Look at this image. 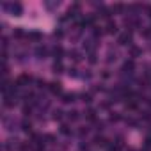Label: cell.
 <instances>
[{"mask_svg": "<svg viewBox=\"0 0 151 151\" xmlns=\"http://www.w3.org/2000/svg\"><path fill=\"white\" fill-rule=\"evenodd\" d=\"M60 132H62L64 135H69V133H71V130H69L68 124H62V126H60Z\"/></svg>", "mask_w": 151, "mask_h": 151, "instance_id": "17", "label": "cell"}, {"mask_svg": "<svg viewBox=\"0 0 151 151\" xmlns=\"http://www.w3.org/2000/svg\"><path fill=\"white\" fill-rule=\"evenodd\" d=\"M43 36H41V32H29L27 34V39H30V41H39Z\"/></svg>", "mask_w": 151, "mask_h": 151, "instance_id": "7", "label": "cell"}, {"mask_svg": "<svg viewBox=\"0 0 151 151\" xmlns=\"http://www.w3.org/2000/svg\"><path fill=\"white\" fill-rule=\"evenodd\" d=\"M53 36H55V37H62V36H64V32H62V29H57V30L53 32Z\"/></svg>", "mask_w": 151, "mask_h": 151, "instance_id": "20", "label": "cell"}, {"mask_svg": "<svg viewBox=\"0 0 151 151\" xmlns=\"http://www.w3.org/2000/svg\"><path fill=\"white\" fill-rule=\"evenodd\" d=\"M82 100L89 103V101H91V94H82Z\"/></svg>", "mask_w": 151, "mask_h": 151, "instance_id": "23", "label": "cell"}, {"mask_svg": "<svg viewBox=\"0 0 151 151\" xmlns=\"http://www.w3.org/2000/svg\"><path fill=\"white\" fill-rule=\"evenodd\" d=\"M30 82H32V77H30V75H22V77L16 80V86L22 87V86H25V84H30Z\"/></svg>", "mask_w": 151, "mask_h": 151, "instance_id": "4", "label": "cell"}, {"mask_svg": "<svg viewBox=\"0 0 151 151\" xmlns=\"http://www.w3.org/2000/svg\"><path fill=\"white\" fill-rule=\"evenodd\" d=\"M135 69V64H133V60H126L124 64H123V71L124 73H132Z\"/></svg>", "mask_w": 151, "mask_h": 151, "instance_id": "6", "label": "cell"}, {"mask_svg": "<svg viewBox=\"0 0 151 151\" xmlns=\"http://www.w3.org/2000/svg\"><path fill=\"white\" fill-rule=\"evenodd\" d=\"M14 37H27V34H25L22 29H16V30H14Z\"/></svg>", "mask_w": 151, "mask_h": 151, "instance_id": "15", "label": "cell"}, {"mask_svg": "<svg viewBox=\"0 0 151 151\" xmlns=\"http://www.w3.org/2000/svg\"><path fill=\"white\" fill-rule=\"evenodd\" d=\"M53 55H55V59H57V60H60V59H62V55H64V50H62L60 46H55Z\"/></svg>", "mask_w": 151, "mask_h": 151, "instance_id": "10", "label": "cell"}, {"mask_svg": "<svg viewBox=\"0 0 151 151\" xmlns=\"http://www.w3.org/2000/svg\"><path fill=\"white\" fill-rule=\"evenodd\" d=\"M53 119H62V110H53Z\"/></svg>", "mask_w": 151, "mask_h": 151, "instance_id": "18", "label": "cell"}, {"mask_svg": "<svg viewBox=\"0 0 151 151\" xmlns=\"http://www.w3.org/2000/svg\"><path fill=\"white\" fill-rule=\"evenodd\" d=\"M36 55H37L39 59H45V57L48 55V48H46V46H37V48H36Z\"/></svg>", "mask_w": 151, "mask_h": 151, "instance_id": "5", "label": "cell"}, {"mask_svg": "<svg viewBox=\"0 0 151 151\" xmlns=\"http://www.w3.org/2000/svg\"><path fill=\"white\" fill-rule=\"evenodd\" d=\"M146 9H147V14H149V18H151V6H147Z\"/></svg>", "mask_w": 151, "mask_h": 151, "instance_id": "26", "label": "cell"}, {"mask_svg": "<svg viewBox=\"0 0 151 151\" xmlns=\"http://www.w3.org/2000/svg\"><path fill=\"white\" fill-rule=\"evenodd\" d=\"M48 89H50L52 94H60L62 93V84L60 82H52V84H48Z\"/></svg>", "mask_w": 151, "mask_h": 151, "instance_id": "3", "label": "cell"}, {"mask_svg": "<svg viewBox=\"0 0 151 151\" xmlns=\"http://www.w3.org/2000/svg\"><path fill=\"white\" fill-rule=\"evenodd\" d=\"M69 75H71V77H77V69H75V68L69 69Z\"/></svg>", "mask_w": 151, "mask_h": 151, "instance_id": "24", "label": "cell"}, {"mask_svg": "<svg viewBox=\"0 0 151 151\" xmlns=\"http://www.w3.org/2000/svg\"><path fill=\"white\" fill-rule=\"evenodd\" d=\"M69 57H71V59H73V60H75V62H78V60H80V59H82V57H80V53H78V52H71V53H69Z\"/></svg>", "mask_w": 151, "mask_h": 151, "instance_id": "14", "label": "cell"}, {"mask_svg": "<svg viewBox=\"0 0 151 151\" xmlns=\"http://www.w3.org/2000/svg\"><path fill=\"white\" fill-rule=\"evenodd\" d=\"M146 146L151 149V137H147V139H146Z\"/></svg>", "mask_w": 151, "mask_h": 151, "instance_id": "25", "label": "cell"}, {"mask_svg": "<svg viewBox=\"0 0 151 151\" xmlns=\"http://www.w3.org/2000/svg\"><path fill=\"white\" fill-rule=\"evenodd\" d=\"M139 53H140V50H139V48H135V46H133V48H132V55H133V57H137V55H139Z\"/></svg>", "mask_w": 151, "mask_h": 151, "instance_id": "22", "label": "cell"}, {"mask_svg": "<svg viewBox=\"0 0 151 151\" xmlns=\"http://www.w3.org/2000/svg\"><path fill=\"white\" fill-rule=\"evenodd\" d=\"M107 32H109V34H116V32H117V25H116L114 22H109V23H107Z\"/></svg>", "mask_w": 151, "mask_h": 151, "instance_id": "8", "label": "cell"}, {"mask_svg": "<svg viewBox=\"0 0 151 151\" xmlns=\"http://www.w3.org/2000/svg\"><path fill=\"white\" fill-rule=\"evenodd\" d=\"M89 62H91V64H94V62H96V53H94V52H93V53H89Z\"/></svg>", "mask_w": 151, "mask_h": 151, "instance_id": "21", "label": "cell"}, {"mask_svg": "<svg viewBox=\"0 0 151 151\" xmlns=\"http://www.w3.org/2000/svg\"><path fill=\"white\" fill-rule=\"evenodd\" d=\"M117 41H119V45H123V46L130 45V43H132V32H128V30H126V32H123V34L119 36V39H117Z\"/></svg>", "mask_w": 151, "mask_h": 151, "instance_id": "2", "label": "cell"}, {"mask_svg": "<svg viewBox=\"0 0 151 151\" xmlns=\"http://www.w3.org/2000/svg\"><path fill=\"white\" fill-rule=\"evenodd\" d=\"M75 98H77V94L69 93V94H64V96H62V101H64V103H71V101H75Z\"/></svg>", "mask_w": 151, "mask_h": 151, "instance_id": "9", "label": "cell"}, {"mask_svg": "<svg viewBox=\"0 0 151 151\" xmlns=\"http://www.w3.org/2000/svg\"><path fill=\"white\" fill-rule=\"evenodd\" d=\"M68 117H69L71 121H77V119H78V112H77V110H71V112H68Z\"/></svg>", "mask_w": 151, "mask_h": 151, "instance_id": "13", "label": "cell"}, {"mask_svg": "<svg viewBox=\"0 0 151 151\" xmlns=\"http://www.w3.org/2000/svg\"><path fill=\"white\" fill-rule=\"evenodd\" d=\"M86 117H87L89 121H96V110H93V109H89V110L86 112Z\"/></svg>", "mask_w": 151, "mask_h": 151, "instance_id": "12", "label": "cell"}, {"mask_svg": "<svg viewBox=\"0 0 151 151\" xmlns=\"http://www.w3.org/2000/svg\"><path fill=\"white\" fill-rule=\"evenodd\" d=\"M4 9H6L9 14H13V16H20V14L23 13V6H22L20 2H6V4H4Z\"/></svg>", "mask_w": 151, "mask_h": 151, "instance_id": "1", "label": "cell"}, {"mask_svg": "<svg viewBox=\"0 0 151 151\" xmlns=\"http://www.w3.org/2000/svg\"><path fill=\"white\" fill-rule=\"evenodd\" d=\"M53 69H55V73H60V71H62V64H60V62H55Z\"/></svg>", "mask_w": 151, "mask_h": 151, "instance_id": "19", "label": "cell"}, {"mask_svg": "<svg viewBox=\"0 0 151 151\" xmlns=\"http://www.w3.org/2000/svg\"><path fill=\"white\" fill-rule=\"evenodd\" d=\"M94 144H96V146H109V140H107L105 137H96V139H94Z\"/></svg>", "mask_w": 151, "mask_h": 151, "instance_id": "11", "label": "cell"}, {"mask_svg": "<svg viewBox=\"0 0 151 151\" xmlns=\"http://www.w3.org/2000/svg\"><path fill=\"white\" fill-rule=\"evenodd\" d=\"M22 128H23L25 132H30V128H32V124H30V121H23V123H22Z\"/></svg>", "mask_w": 151, "mask_h": 151, "instance_id": "16", "label": "cell"}]
</instances>
